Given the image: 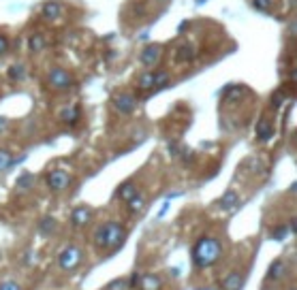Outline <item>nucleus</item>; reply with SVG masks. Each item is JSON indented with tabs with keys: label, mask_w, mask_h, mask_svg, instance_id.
<instances>
[{
	"label": "nucleus",
	"mask_w": 297,
	"mask_h": 290,
	"mask_svg": "<svg viewBox=\"0 0 297 290\" xmlns=\"http://www.w3.org/2000/svg\"><path fill=\"white\" fill-rule=\"evenodd\" d=\"M286 273V265H284V260H274L272 265H269L267 269V279L269 282H278V279H282Z\"/></svg>",
	"instance_id": "nucleus-11"
},
{
	"label": "nucleus",
	"mask_w": 297,
	"mask_h": 290,
	"mask_svg": "<svg viewBox=\"0 0 297 290\" xmlns=\"http://www.w3.org/2000/svg\"><path fill=\"white\" fill-rule=\"evenodd\" d=\"M242 286H244V273H237V271L229 273L222 282V290H242Z\"/></svg>",
	"instance_id": "nucleus-12"
},
{
	"label": "nucleus",
	"mask_w": 297,
	"mask_h": 290,
	"mask_svg": "<svg viewBox=\"0 0 297 290\" xmlns=\"http://www.w3.org/2000/svg\"><path fill=\"white\" fill-rule=\"evenodd\" d=\"M62 120H65L67 124L73 126V124L79 120V109H77L75 105H69V107L65 109V111H62Z\"/></svg>",
	"instance_id": "nucleus-16"
},
{
	"label": "nucleus",
	"mask_w": 297,
	"mask_h": 290,
	"mask_svg": "<svg viewBox=\"0 0 297 290\" xmlns=\"http://www.w3.org/2000/svg\"><path fill=\"white\" fill-rule=\"evenodd\" d=\"M9 51V39L5 34H0V56H3V53H7Z\"/></svg>",
	"instance_id": "nucleus-30"
},
{
	"label": "nucleus",
	"mask_w": 297,
	"mask_h": 290,
	"mask_svg": "<svg viewBox=\"0 0 297 290\" xmlns=\"http://www.w3.org/2000/svg\"><path fill=\"white\" fill-rule=\"evenodd\" d=\"M257 137H259V141H267L272 137V124H269V120H265V117L257 124Z\"/></svg>",
	"instance_id": "nucleus-14"
},
{
	"label": "nucleus",
	"mask_w": 297,
	"mask_h": 290,
	"mask_svg": "<svg viewBox=\"0 0 297 290\" xmlns=\"http://www.w3.org/2000/svg\"><path fill=\"white\" fill-rule=\"evenodd\" d=\"M0 290H22V286L17 282H13V279H7V282L0 284Z\"/></svg>",
	"instance_id": "nucleus-29"
},
{
	"label": "nucleus",
	"mask_w": 297,
	"mask_h": 290,
	"mask_svg": "<svg viewBox=\"0 0 297 290\" xmlns=\"http://www.w3.org/2000/svg\"><path fill=\"white\" fill-rule=\"evenodd\" d=\"M24 75H26V68L24 66H11V70H9V77L15 79V81H20Z\"/></svg>",
	"instance_id": "nucleus-25"
},
{
	"label": "nucleus",
	"mask_w": 297,
	"mask_h": 290,
	"mask_svg": "<svg viewBox=\"0 0 297 290\" xmlns=\"http://www.w3.org/2000/svg\"><path fill=\"white\" fill-rule=\"evenodd\" d=\"M32 179H34V177H32L30 173H24L20 179H17V188H22V190H24V188H28V186L32 184Z\"/></svg>",
	"instance_id": "nucleus-26"
},
{
	"label": "nucleus",
	"mask_w": 297,
	"mask_h": 290,
	"mask_svg": "<svg viewBox=\"0 0 297 290\" xmlns=\"http://www.w3.org/2000/svg\"><path fill=\"white\" fill-rule=\"evenodd\" d=\"M291 290H295V288H291Z\"/></svg>",
	"instance_id": "nucleus-33"
},
{
	"label": "nucleus",
	"mask_w": 297,
	"mask_h": 290,
	"mask_svg": "<svg viewBox=\"0 0 297 290\" xmlns=\"http://www.w3.org/2000/svg\"><path fill=\"white\" fill-rule=\"evenodd\" d=\"M41 15L45 20H60V17L65 15V5L58 3V0H47V3H43V7H41Z\"/></svg>",
	"instance_id": "nucleus-8"
},
{
	"label": "nucleus",
	"mask_w": 297,
	"mask_h": 290,
	"mask_svg": "<svg viewBox=\"0 0 297 290\" xmlns=\"http://www.w3.org/2000/svg\"><path fill=\"white\" fill-rule=\"evenodd\" d=\"M11 162H13L11 152L3 148V150H0V173H3V171H7L9 167H11Z\"/></svg>",
	"instance_id": "nucleus-20"
},
{
	"label": "nucleus",
	"mask_w": 297,
	"mask_h": 290,
	"mask_svg": "<svg viewBox=\"0 0 297 290\" xmlns=\"http://www.w3.org/2000/svg\"><path fill=\"white\" fill-rule=\"evenodd\" d=\"M135 194H137V188H135L133 184H122L118 188V198H122V201H129V198H133Z\"/></svg>",
	"instance_id": "nucleus-19"
},
{
	"label": "nucleus",
	"mask_w": 297,
	"mask_h": 290,
	"mask_svg": "<svg viewBox=\"0 0 297 290\" xmlns=\"http://www.w3.org/2000/svg\"><path fill=\"white\" fill-rule=\"evenodd\" d=\"M135 107H137V101H135V96L129 94V92H120L113 96V109L122 115H129L135 111Z\"/></svg>",
	"instance_id": "nucleus-6"
},
{
	"label": "nucleus",
	"mask_w": 297,
	"mask_h": 290,
	"mask_svg": "<svg viewBox=\"0 0 297 290\" xmlns=\"http://www.w3.org/2000/svg\"><path fill=\"white\" fill-rule=\"evenodd\" d=\"M129 211L131 213H141L143 211V207H146V196L143 194H135L133 198H129Z\"/></svg>",
	"instance_id": "nucleus-13"
},
{
	"label": "nucleus",
	"mask_w": 297,
	"mask_h": 290,
	"mask_svg": "<svg viewBox=\"0 0 297 290\" xmlns=\"http://www.w3.org/2000/svg\"><path fill=\"white\" fill-rule=\"evenodd\" d=\"M45 45H47V41H45V36H43V34H32V36H30V41H28L30 51H43V49H45Z\"/></svg>",
	"instance_id": "nucleus-18"
},
{
	"label": "nucleus",
	"mask_w": 297,
	"mask_h": 290,
	"mask_svg": "<svg viewBox=\"0 0 297 290\" xmlns=\"http://www.w3.org/2000/svg\"><path fill=\"white\" fill-rule=\"evenodd\" d=\"M127 282H129V288H135V286L139 284V273H133V275L127 279Z\"/></svg>",
	"instance_id": "nucleus-31"
},
{
	"label": "nucleus",
	"mask_w": 297,
	"mask_h": 290,
	"mask_svg": "<svg viewBox=\"0 0 297 290\" xmlns=\"http://www.w3.org/2000/svg\"><path fill=\"white\" fill-rule=\"evenodd\" d=\"M47 84L51 90H67L73 86V77H71V72L60 68V66H53L49 72H47Z\"/></svg>",
	"instance_id": "nucleus-4"
},
{
	"label": "nucleus",
	"mask_w": 297,
	"mask_h": 290,
	"mask_svg": "<svg viewBox=\"0 0 297 290\" xmlns=\"http://www.w3.org/2000/svg\"><path fill=\"white\" fill-rule=\"evenodd\" d=\"M124 237H127V231H124L120 222H105L96 229L94 243L101 250H115L124 243Z\"/></svg>",
	"instance_id": "nucleus-2"
},
{
	"label": "nucleus",
	"mask_w": 297,
	"mask_h": 290,
	"mask_svg": "<svg viewBox=\"0 0 297 290\" xmlns=\"http://www.w3.org/2000/svg\"><path fill=\"white\" fill-rule=\"evenodd\" d=\"M139 288L141 290H160L163 288V279L156 273H146L139 277Z\"/></svg>",
	"instance_id": "nucleus-10"
},
{
	"label": "nucleus",
	"mask_w": 297,
	"mask_h": 290,
	"mask_svg": "<svg viewBox=\"0 0 297 290\" xmlns=\"http://www.w3.org/2000/svg\"><path fill=\"white\" fill-rule=\"evenodd\" d=\"M253 7L259 9V11H269L272 3H269V0H253Z\"/></svg>",
	"instance_id": "nucleus-27"
},
{
	"label": "nucleus",
	"mask_w": 297,
	"mask_h": 290,
	"mask_svg": "<svg viewBox=\"0 0 297 290\" xmlns=\"http://www.w3.org/2000/svg\"><path fill=\"white\" fill-rule=\"evenodd\" d=\"M137 86H139V90H156V88H154V72H152V70H146V72H143V75L139 77Z\"/></svg>",
	"instance_id": "nucleus-15"
},
{
	"label": "nucleus",
	"mask_w": 297,
	"mask_h": 290,
	"mask_svg": "<svg viewBox=\"0 0 297 290\" xmlns=\"http://www.w3.org/2000/svg\"><path fill=\"white\" fill-rule=\"evenodd\" d=\"M169 84V75L165 70H160V72H154V88H165Z\"/></svg>",
	"instance_id": "nucleus-22"
},
{
	"label": "nucleus",
	"mask_w": 297,
	"mask_h": 290,
	"mask_svg": "<svg viewBox=\"0 0 297 290\" xmlns=\"http://www.w3.org/2000/svg\"><path fill=\"white\" fill-rule=\"evenodd\" d=\"M195 56H197V51H195L193 47H188V45H186V47H184V45H182V47H180V49H177V60L191 62V60H193Z\"/></svg>",
	"instance_id": "nucleus-21"
},
{
	"label": "nucleus",
	"mask_w": 297,
	"mask_h": 290,
	"mask_svg": "<svg viewBox=\"0 0 297 290\" xmlns=\"http://www.w3.org/2000/svg\"><path fill=\"white\" fill-rule=\"evenodd\" d=\"M160 56H163V47H160V45H150V47L141 51V64L148 68H154L158 64Z\"/></svg>",
	"instance_id": "nucleus-7"
},
{
	"label": "nucleus",
	"mask_w": 297,
	"mask_h": 290,
	"mask_svg": "<svg viewBox=\"0 0 297 290\" xmlns=\"http://www.w3.org/2000/svg\"><path fill=\"white\" fill-rule=\"evenodd\" d=\"M107 290H129V282L124 277H118V279H113V282L107 286Z\"/></svg>",
	"instance_id": "nucleus-23"
},
{
	"label": "nucleus",
	"mask_w": 297,
	"mask_h": 290,
	"mask_svg": "<svg viewBox=\"0 0 297 290\" xmlns=\"http://www.w3.org/2000/svg\"><path fill=\"white\" fill-rule=\"evenodd\" d=\"M84 260V252L77 246H69L58 254V265L62 271H75Z\"/></svg>",
	"instance_id": "nucleus-3"
},
{
	"label": "nucleus",
	"mask_w": 297,
	"mask_h": 290,
	"mask_svg": "<svg viewBox=\"0 0 297 290\" xmlns=\"http://www.w3.org/2000/svg\"><path fill=\"white\" fill-rule=\"evenodd\" d=\"M7 128V117H0V132Z\"/></svg>",
	"instance_id": "nucleus-32"
},
{
	"label": "nucleus",
	"mask_w": 297,
	"mask_h": 290,
	"mask_svg": "<svg viewBox=\"0 0 297 290\" xmlns=\"http://www.w3.org/2000/svg\"><path fill=\"white\" fill-rule=\"evenodd\" d=\"M220 254H222V246H220V241L214 239V237H201L193 246V250H191L193 265L197 269H208V267H212L214 262H218Z\"/></svg>",
	"instance_id": "nucleus-1"
},
{
	"label": "nucleus",
	"mask_w": 297,
	"mask_h": 290,
	"mask_svg": "<svg viewBox=\"0 0 297 290\" xmlns=\"http://www.w3.org/2000/svg\"><path fill=\"white\" fill-rule=\"evenodd\" d=\"M45 181H47V186L53 190V192H60V190H67L69 184H71V173L65 169H53L47 173V177H45Z\"/></svg>",
	"instance_id": "nucleus-5"
},
{
	"label": "nucleus",
	"mask_w": 297,
	"mask_h": 290,
	"mask_svg": "<svg viewBox=\"0 0 297 290\" xmlns=\"http://www.w3.org/2000/svg\"><path fill=\"white\" fill-rule=\"evenodd\" d=\"M53 231H56V220H51V218H47V220H43V224H41V233L51 235Z\"/></svg>",
	"instance_id": "nucleus-24"
},
{
	"label": "nucleus",
	"mask_w": 297,
	"mask_h": 290,
	"mask_svg": "<svg viewBox=\"0 0 297 290\" xmlns=\"http://www.w3.org/2000/svg\"><path fill=\"white\" fill-rule=\"evenodd\" d=\"M222 209H233V207L237 205V194L233 192V190H229V192H224V196L220 198V203H218Z\"/></svg>",
	"instance_id": "nucleus-17"
},
{
	"label": "nucleus",
	"mask_w": 297,
	"mask_h": 290,
	"mask_svg": "<svg viewBox=\"0 0 297 290\" xmlns=\"http://www.w3.org/2000/svg\"><path fill=\"white\" fill-rule=\"evenodd\" d=\"M90 218H92V211H90L86 205H79V207L73 209V213H71V224L73 226H86L90 222Z\"/></svg>",
	"instance_id": "nucleus-9"
},
{
	"label": "nucleus",
	"mask_w": 297,
	"mask_h": 290,
	"mask_svg": "<svg viewBox=\"0 0 297 290\" xmlns=\"http://www.w3.org/2000/svg\"><path fill=\"white\" fill-rule=\"evenodd\" d=\"M286 233H289V231H286V226H278V229H274V231H272V237L280 241V239H284V237H286Z\"/></svg>",
	"instance_id": "nucleus-28"
}]
</instances>
